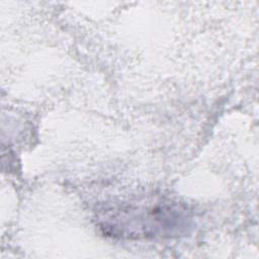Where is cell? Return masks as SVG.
I'll return each mask as SVG.
<instances>
[{"label": "cell", "mask_w": 259, "mask_h": 259, "mask_svg": "<svg viewBox=\"0 0 259 259\" xmlns=\"http://www.w3.org/2000/svg\"><path fill=\"white\" fill-rule=\"evenodd\" d=\"M99 225L108 235L120 238L169 237L189 226L186 209L170 200H146L103 210Z\"/></svg>", "instance_id": "6da1fadb"}]
</instances>
